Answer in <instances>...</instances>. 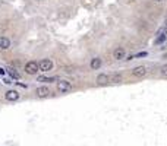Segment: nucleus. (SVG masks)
Segmentation results:
<instances>
[{"instance_id": "nucleus-1", "label": "nucleus", "mask_w": 167, "mask_h": 146, "mask_svg": "<svg viewBox=\"0 0 167 146\" xmlns=\"http://www.w3.org/2000/svg\"><path fill=\"white\" fill-rule=\"evenodd\" d=\"M147 73H148V67H147V66H142V64H141V66H136V67L132 69V74H133L135 77H138V79L147 76Z\"/></svg>"}, {"instance_id": "nucleus-2", "label": "nucleus", "mask_w": 167, "mask_h": 146, "mask_svg": "<svg viewBox=\"0 0 167 146\" xmlns=\"http://www.w3.org/2000/svg\"><path fill=\"white\" fill-rule=\"evenodd\" d=\"M71 89H72L71 82H68V80H59V82H57V91H59V92L66 94V92H69Z\"/></svg>"}, {"instance_id": "nucleus-3", "label": "nucleus", "mask_w": 167, "mask_h": 146, "mask_svg": "<svg viewBox=\"0 0 167 146\" xmlns=\"http://www.w3.org/2000/svg\"><path fill=\"white\" fill-rule=\"evenodd\" d=\"M38 70H40V67H38V63L37 62H28L25 64V72L28 73V74H35Z\"/></svg>"}, {"instance_id": "nucleus-4", "label": "nucleus", "mask_w": 167, "mask_h": 146, "mask_svg": "<svg viewBox=\"0 0 167 146\" xmlns=\"http://www.w3.org/2000/svg\"><path fill=\"white\" fill-rule=\"evenodd\" d=\"M38 67L41 72H50L53 69V62L48 60V59H42L41 62L38 63Z\"/></svg>"}, {"instance_id": "nucleus-5", "label": "nucleus", "mask_w": 167, "mask_h": 146, "mask_svg": "<svg viewBox=\"0 0 167 146\" xmlns=\"http://www.w3.org/2000/svg\"><path fill=\"white\" fill-rule=\"evenodd\" d=\"M109 83H110V77H109V74L101 73V74L97 76V85H98V86H106V85H109Z\"/></svg>"}, {"instance_id": "nucleus-6", "label": "nucleus", "mask_w": 167, "mask_h": 146, "mask_svg": "<svg viewBox=\"0 0 167 146\" xmlns=\"http://www.w3.org/2000/svg\"><path fill=\"white\" fill-rule=\"evenodd\" d=\"M126 57V50L123 47H117L114 51H113V59L114 60H123Z\"/></svg>"}, {"instance_id": "nucleus-7", "label": "nucleus", "mask_w": 167, "mask_h": 146, "mask_svg": "<svg viewBox=\"0 0 167 146\" xmlns=\"http://www.w3.org/2000/svg\"><path fill=\"white\" fill-rule=\"evenodd\" d=\"M35 94H37V97H40V98H45V97H48L51 92H50V89H48L47 86H38V88L35 89Z\"/></svg>"}, {"instance_id": "nucleus-8", "label": "nucleus", "mask_w": 167, "mask_h": 146, "mask_svg": "<svg viewBox=\"0 0 167 146\" xmlns=\"http://www.w3.org/2000/svg\"><path fill=\"white\" fill-rule=\"evenodd\" d=\"M4 98H6L7 101H18V99H19V92L10 89V91H7V92L4 94Z\"/></svg>"}, {"instance_id": "nucleus-9", "label": "nucleus", "mask_w": 167, "mask_h": 146, "mask_svg": "<svg viewBox=\"0 0 167 146\" xmlns=\"http://www.w3.org/2000/svg\"><path fill=\"white\" fill-rule=\"evenodd\" d=\"M101 66H103V60H101L100 57H94V59H91L89 67H91L92 70H98Z\"/></svg>"}, {"instance_id": "nucleus-10", "label": "nucleus", "mask_w": 167, "mask_h": 146, "mask_svg": "<svg viewBox=\"0 0 167 146\" xmlns=\"http://www.w3.org/2000/svg\"><path fill=\"white\" fill-rule=\"evenodd\" d=\"M10 47V39L6 36H0V48L1 50H9Z\"/></svg>"}, {"instance_id": "nucleus-11", "label": "nucleus", "mask_w": 167, "mask_h": 146, "mask_svg": "<svg viewBox=\"0 0 167 146\" xmlns=\"http://www.w3.org/2000/svg\"><path fill=\"white\" fill-rule=\"evenodd\" d=\"M6 72H7V74H9L12 79H19V77H21L19 72H18L16 69H13V67H7V69H6Z\"/></svg>"}, {"instance_id": "nucleus-12", "label": "nucleus", "mask_w": 167, "mask_h": 146, "mask_svg": "<svg viewBox=\"0 0 167 146\" xmlns=\"http://www.w3.org/2000/svg\"><path fill=\"white\" fill-rule=\"evenodd\" d=\"M122 80H123V77H122L120 73H114V74L110 77V82H113V83H122Z\"/></svg>"}, {"instance_id": "nucleus-13", "label": "nucleus", "mask_w": 167, "mask_h": 146, "mask_svg": "<svg viewBox=\"0 0 167 146\" xmlns=\"http://www.w3.org/2000/svg\"><path fill=\"white\" fill-rule=\"evenodd\" d=\"M38 82H47V83H50V82H56L57 80V77H45V76H38V79H37Z\"/></svg>"}, {"instance_id": "nucleus-14", "label": "nucleus", "mask_w": 167, "mask_h": 146, "mask_svg": "<svg viewBox=\"0 0 167 146\" xmlns=\"http://www.w3.org/2000/svg\"><path fill=\"white\" fill-rule=\"evenodd\" d=\"M160 74H161L163 77H167V63L161 66V69H160Z\"/></svg>"}, {"instance_id": "nucleus-15", "label": "nucleus", "mask_w": 167, "mask_h": 146, "mask_svg": "<svg viewBox=\"0 0 167 146\" xmlns=\"http://www.w3.org/2000/svg\"><path fill=\"white\" fill-rule=\"evenodd\" d=\"M157 35H166L167 36V26L160 28V29H158V32H157Z\"/></svg>"}, {"instance_id": "nucleus-16", "label": "nucleus", "mask_w": 167, "mask_h": 146, "mask_svg": "<svg viewBox=\"0 0 167 146\" xmlns=\"http://www.w3.org/2000/svg\"><path fill=\"white\" fill-rule=\"evenodd\" d=\"M166 35H158L157 36V39H155V44H160V42H164L166 41Z\"/></svg>"}, {"instance_id": "nucleus-17", "label": "nucleus", "mask_w": 167, "mask_h": 146, "mask_svg": "<svg viewBox=\"0 0 167 146\" xmlns=\"http://www.w3.org/2000/svg\"><path fill=\"white\" fill-rule=\"evenodd\" d=\"M3 82H4L6 85H10V83H12V80H10L9 77H4V76H3Z\"/></svg>"}, {"instance_id": "nucleus-18", "label": "nucleus", "mask_w": 167, "mask_h": 146, "mask_svg": "<svg viewBox=\"0 0 167 146\" xmlns=\"http://www.w3.org/2000/svg\"><path fill=\"white\" fill-rule=\"evenodd\" d=\"M145 56H147V53H145V51H144V53H139V54H136V56H135V57H136V59H138V57H145Z\"/></svg>"}, {"instance_id": "nucleus-19", "label": "nucleus", "mask_w": 167, "mask_h": 146, "mask_svg": "<svg viewBox=\"0 0 167 146\" xmlns=\"http://www.w3.org/2000/svg\"><path fill=\"white\" fill-rule=\"evenodd\" d=\"M6 69H3V67H0V74H1V76H4V74H6Z\"/></svg>"}, {"instance_id": "nucleus-20", "label": "nucleus", "mask_w": 167, "mask_h": 146, "mask_svg": "<svg viewBox=\"0 0 167 146\" xmlns=\"http://www.w3.org/2000/svg\"><path fill=\"white\" fill-rule=\"evenodd\" d=\"M164 26H167V19H166V21H164Z\"/></svg>"}, {"instance_id": "nucleus-21", "label": "nucleus", "mask_w": 167, "mask_h": 146, "mask_svg": "<svg viewBox=\"0 0 167 146\" xmlns=\"http://www.w3.org/2000/svg\"><path fill=\"white\" fill-rule=\"evenodd\" d=\"M154 1H157V3H160V1H163V0H154Z\"/></svg>"}]
</instances>
